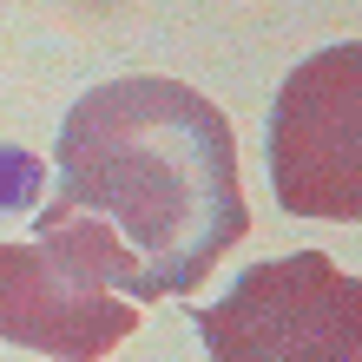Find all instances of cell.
Instances as JSON below:
<instances>
[{"label":"cell","mask_w":362,"mask_h":362,"mask_svg":"<svg viewBox=\"0 0 362 362\" xmlns=\"http://www.w3.org/2000/svg\"><path fill=\"white\" fill-rule=\"evenodd\" d=\"M139 329L132 264L99 224L40 211L27 244L0 238V336L53 362H99Z\"/></svg>","instance_id":"7a4b0ae2"},{"label":"cell","mask_w":362,"mask_h":362,"mask_svg":"<svg viewBox=\"0 0 362 362\" xmlns=\"http://www.w3.org/2000/svg\"><path fill=\"white\" fill-rule=\"evenodd\" d=\"M270 185L296 218H362V47L310 53L270 112Z\"/></svg>","instance_id":"277c9868"},{"label":"cell","mask_w":362,"mask_h":362,"mask_svg":"<svg viewBox=\"0 0 362 362\" xmlns=\"http://www.w3.org/2000/svg\"><path fill=\"white\" fill-rule=\"evenodd\" d=\"M191 323L211 362H362V290L323 250L250 264Z\"/></svg>","instance_id":"3957f363"},{"label":"cell","mask_w":362,"mask_h":362,"mask_svg":"<svg viewBox=\"0 0 362 362\" xmlns=\"http://www.w3.org/2000/svg\"><path fill=\"white\" fill-rule=\"evenodd\" d=\"M53 211H73L119 244L139 303L191 296L250 230L238 132L185 79H105L79 93L59 125Z\"/></svg>","instance_id":"6da1fadb"}]
</instances>
